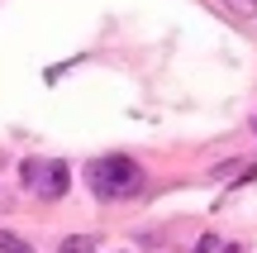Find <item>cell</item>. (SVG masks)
Returning <instances> with one entry per match:
<instances>
[{"mask_svg": "<svg viewBox=\"0 0 257 253\" xmlns=\"http://www.w3.org/2000/svg\"><path fill=\"white\" fill-rule=\"evenodd\" d=\"M86 187L100 201H128V196L143 191V167L128 153H105V158L86 162Z\"/></svg>", "mask_w": 257, "mask_h": 253, "instance_id": "obj_1", "label": "cell"}, {"mask_svg": "<svg viewBox=\"0 0 257 253\" xmlns=\"http://www.w3.org/2000/svg\"><path fill=\"white\" fill-rule=\"evenodd\" d=\"M19 182H24L38 201H57L72 187V167H67L62 158H24L19 162Z\"/></svg>", "mask_w": 257, "mask_h": 253, "instance_id": "obj_2", "label": "cell"}, {"mask_svg": "<svg viewBox=\"0 0 257 253\" xmlns=\"http://www.w3.org/2000/svg\"><path fill=\"white\" fill-rule=\"evenodd\" d=\"M57 253H100V244H95V234H72L57 244Z\"/></svg>", "mask_w": 257, "mask_h": 253, "instance_id": "obj_3", "label": "cell"}, {"mask_svg": "<svg viewBox=\"0 0 257 253\" xmlns=\"http://www.w3.org/2000/svg\"><path fill=\"white\" fill-rule=\"evenodd\" d=\"M0 253H34V244L29 239H15L10 229H0Z\"/></svg>", "mask_w": 257, "mask_h": 253, "instance_id": "obj_4", "label": "cell"}, {"mask_svg": "<svg viewBox=\"0 0 257 253\" xmlns=\"http://www.w3.org/2000/svg\"><path fill=\"white\" fill-rule=\"evenodd\" d=\"M224 10H233L238 19H252L257 15V0H224Z\"/></svg>", "mask_w": 257, "mask_h": 253, "instance_id": "obj_5", "label": "cell"}, {"mask_svg": "<svg viewBox=\"0 0 257 253\" xmlns=\"http://www.w3.org/2000/svg\"><path fill=\"white\" fill-rule=\"evenodd\" d=\"M219 248H224V244H219V234H205L200 244H195V253H219Z\"/></svg>", "mask_w": 257, "mask_h": 253, "instance_id": "obj_6", "label": "cell"}, {"mask_svg": "<svg viewBox=\"0 0 257 253\" xmlns=\"http://www.w3.org/2000/svg\"><path fill=\"white\" fill-rule=\"evenodd\" d=\"M248 129H252V134H257V110H252V120H248Z\"/></svg>", "mask_w": 257, "mask_h": 253, "instance_id": "obj_7", "label": "cell"}, {"mask_svg": "<svg viewBox=\"0 0 257 253\" xmlns=\"http://www.w3.org/2000/svg\"><path fill=\"white\" fill-rule=\"evenodd\" d=\"M224 253H243V248H238V244H229V248H224Z\"/></svg>", "mask_w": 257, "mask_h": 253, "instance_id": "obj_8", "label": "cell"}]
</instances>
